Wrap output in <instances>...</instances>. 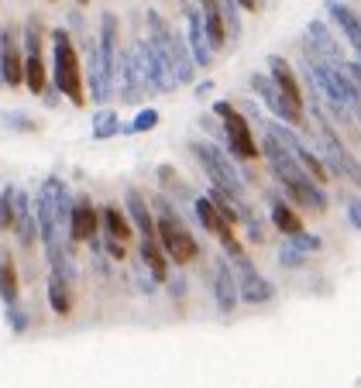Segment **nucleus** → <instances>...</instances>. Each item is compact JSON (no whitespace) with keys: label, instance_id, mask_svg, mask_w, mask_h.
I'll list each match as a JSON object with an SVG mask.
<instances>
[{"label":"nucleus","instance_id":"nucleus-25","mask_svg":"<svg viewBox=\"0 0 361 388\" xmlns=\"http://www.w3.org/2000/svg\"><path fill=\"white\" fill-rule=\"evenodd\" d=\"M48 306L56 316H69L73 313V282H66L62 275H48Z\"/></svg>","mask_w":361,"mask_h":388},{"label":"nucleus","instance_id":"nucleus-13","mask_svg":"<svg viewBox=\"0 0 361 388\" xmlns=\"http://www.w3.org/2000/svg\"><path fill=\"white\" fill-rule=\"evenodd\" d=\"M124 210H127V216H131V224H135V231H138L141 237L159 234V224H155V210H152V203H148V199H145L135 186H127V189H124Z\"/></svg>","mask_w":361,"mask_h":388},{"label":"nucleus","instance_id":"nucleus-1","mask_svg":"<svg viewBox=\"0 0 361 388\" xmlns=\"http://www.w3.org/2000/svg\"><path fill=\"white\" fill-rule=\"evenodd\" d=\"M148 203H152V210H155L159 241H162V248H165V254H169V261H172L176 268L193 265V261L200 258V241H197L193 231L186 227V220L172 210V203H169L165 196H152Z\"/></svg>","mask_w":361,"mask_h":388},{"label":"nucleus","instance_id":"nucleus-30","mask_svg":"<svg viewBox=\"0 0 361 388\" xmlns=\"http://www.w3.org/2000/svg\"><path fill=\"white\" fill-rule=\"evenodd\" d=\"M241 227L248 231V241H251V244H261V241H265V220L251 210V203L241 206Z\"/></svg>","mask_w":361,"mask_h":388},{"label":"nucleus","instance_id":"nucleus-34","mask_svg":"<svg viewBox=\"0 0 361 388\" xmlns=\"http://www.w3.org/2000/svg\"><path fill=\"white\" fill-rule=\"evenodd\" d=\"M131 278L138 282V292H148V295H152V292L159 289V282H155V275L148 272V265H145V261H141L138 268H135V275H131Z\"/></svg>","mask_w":361,"mask_h":388},{"label":"nucleus","instance_id":"nucleus-14","mask_svg":"<svg viewBox=\"0 0 361 388\" xmlns=\"http://www.w3.org/2000/svg\"><path fill=\"white\" fill-rule=\"evenodd\" d=\"M186 21H189V38H186V45H189V52H193V62L206 69V65L214 62V48H210V38H206L203 11H197V7H186Z\"/></svg>","mask_w":361,"mask_h":388},{"label":"nucleus","instance_id":"nucleus-39","mask_svg":"<svg viewBox=\"0 0 361 388\" xmlns=\"http://www.w3.org/2000/svg\"><path fill=\"white\" fill-rule=\"evenodd\" d=\"M103 251H107V258H114V261H124V258H127L124 241H117V237H107V234H103Z\"/></svg>","mask_w":361,"mask_h":388},{"label":"nucleus","instance_id":"nucleus-5","mask_svg":"<svg viewBox=\"0 0 361 388\" xmlns=\"http://www.w3.org/2000/svg\"><path fill=\"white\" fill-rule=\"evenodd\" d=\"M214 117L224 120V137H227V148L238 162H255L261 155V145L255 141V131H251V120L248 114H241L234 103L227 100H217L214 103Z\"/></svg>","mask_w":361,"mask_h":388},{"label":"nucleus","instance_id":"nucleus-6","mask_svg":"<svg viewBox=\"0 0 361 388\" xmlns=\"http://www.w3.org/2000/svg\"><path fill=\"white\" fill-rule=\"evenodd\" d=\"M193 214H197V220L203 224V231H210L217 241H221V248L224 254L234 261V258H244V248H241V241H238V234H234V227L224 220V214L217 210V203L210 199V196H197L193 199Z\"/></svg>","mask_w":361,"mask_h":388},{"label":"nucleus","instance_id":"nucleus-9","mask_svg":"<svg viewBox=\"0 0 361 388\" xmlns=\"http://www.w3.org/2000/svg\"><path fill=\"white\" fill-rule=\"evenodd\" d=\"M214 299H217V310H221L224 316H231L241 303L238 275H234V265H231L227 254H217V258H214Z\"/></svg>","mask_w":361,"mask_h":388},{"label":"nucleus","instance_id":"nucleus-36","mask_svg":"<svg viewBox=\"0 0 361 388\" xmlns=\"http://www.w3.org/2000/svg\"><path fill=\"white\" fill-rule=\"evenodd\" d=\"M152 127H159V110H141L135 117V124H131V131L138 135V131H152Z\"/></svg>","mask_w":361,"mask_h":388},{"label":"nucleus","instance_id":"nucleus-42","mask_svg":"<svg viewBox=\"0 0 361 388\" xmlns=\"http://www.w3.org/2000/svg\"><path fill=\"white\" fill-rule=\"evenodd\" d=\"M80 4H90V0H80Z\"/></svg>","mask_w":361,"mask_h":388},{"label":"nucleus","instance_id":"nucleus-27","mask_svg":"<svg viewBox=\"0 0 361 388\" xmlns=\"http://www.w3.org/2000/svg\"><path fill=\"white\" fill-rule=\"evenodd\" d=\"M159 182H162V189H165V193H176L182 203H193V199H197V196H193V189L182 182L179 172H176L172 165H159Z\"/></svg>","mask_w":361,"mask_h":388},{"label":"nucleus","instance_id":"nucleus-15","mask_svg":"<svg viewBox=\"0 0 361 388\" xmlns=\"http://www.w3.org/2000/svg\"><path fill=\"white\" fill-rule=\"evenodd\" d=\"M268 216H272V227H276L282 237H296V234L306 231L300 214L293 210V203L279 193H268Z\"/></svg>","mask_w":361,"mask_h":388},{"label":"nucleus","instance_id":"nucleus-26","mask_svg":"<svg viewBox=\"0 0 361 388\" xmlns=\"http://www.w3.org/2000/svg\"><path fill=\"white\" fill-rule=\"evenodd\" d=\"M24 83H28V90L35 93V97H41L45 93V62H41V52H28L24 56Z\"/></svg>","mask_w":361,"mask_h":388},{"label":"nucleus","instance_id":"nucleus-38","mask_svg":"<svg viewBox=\"0 0 361 388\" xmlns=\"http://www.w3.org/2000/svg\"><path fill=\"white\" fill-rule=\"evenodd\" d=\"M4 124L14 127V131H38V124H35L31 117H24V114H4Z\"/></svg>","mask_w":361,"mask_h":388},{"label":"nucleus","instance_id":"nucleus-12","mask_svg":"<svg viewBox=\"0 0 361 388\" xmlns=\"http://www.w3.org/2000/svg\"><path fill=\"white\" fill-rule=\"evenodd\" d=\"M100 234V214H97V206H93V199H73V216H69V241L73 244H86L90 237H97Z\"/></svg>","mask_w":361,"mask_h":388},{"label":"nucleus","instance_id":"nucleus-32","mask_svg":"<svg viewBox=\"0 0 361 388\" xmlns=\"http://www.w3.org/2000/svg\"><path fill=\"white\" fill-rule=\"evenodd\" d=\"M279 265H282V268H289V272H296V268L306 265V251H300L296 244H289V241H286V244L279 248Z\"/></svg>","mask_w":361,"mask_h":388},{"label":"nucleus","instance_id":"nucleus-43","mask_svg":"<svg viewBox=\"0 0 361 388\" xmlns=\"http://www.w3.org/2000/svg\"><path fill=\"white\" fill-rule=\"evenodd\" d=\"M358 141H361V137H358Z\"/></svg>","mask_w":361,"mask_h":388},{"label":"nucleus","instance_id":"nucleus-3","mask_svg":"<svg viewBox=\"0 0 361 388\" xmlns=\"http://www.w3.org/2000/svg\"><path fill=\"white\" fill-rule=\"evenodd\" d=\"M52 45H56V62H52V76H56V90L69 100L73 107H86V90H83V69L80 56L73 48L69 31H52Z\"/></svg>","mask_w":361,"mask_h":388},{"label":"nucleus","instance_id":"nucleus-16","mask_svg":"<svg viewBox=\"0 0 361 388\" xmlns=\"http://www.w3.org/2000/svg\"><path fill=\"white\" fill-rule=\"evenodd\" d=\"M14 237L21 241V248H31L38 234V214H35V199L18 189V216H14Z\"/></svg>","mask_w":361,"mask_h":388},{"label":"nucleus","instance_id":"nucleus-8","mask_svg":"<svg viewBox=\"0 0 361 388\" xmlns=\"http://www.w3.org/2000/svg\"><path fill=\"white\" fill-rule=\"evenodd\" d=\"M135 56H138L141 69H145V76H148V83H152L155 93H172V90H176L179 79H176L172 65L165 62V56H162L152 41H141L138 48H135Z\"/></svg>","mask_w":361,"mask_h":388},{"label":"nucleus","instance_id":"nucleus-2","mask_svg":"<svg viewBox=\"0 0 361 388\" xmlns=\"http://www.w3.org/2000/svg\"><path fill=\"white\" fill-rule=\"evenodd\" d=\"M189 152L197 155L203 175L210 179V186H217V189H224L227 196H234L238 206L248 203V179H244V172L234 165V155H227L214 141H193Z\"/></svg>","mask_w":361,"mask_h":388},{"label":"nucleus","instance_id":"nucleus-21","mask_svg":"<svg viewBox=\"0 0 361 388\" xmlns=\"http://www.w3.org/2000/svg\"><path fill=\"white\" fill-rule=\"evenodd\" d=\"M203 11V24H206V38H210V48L217 52L227 45V21H224L221 0H200Z\"/></svg>","mask_w":361,"mask_h":388},{"label":"nucleus","instance_id":"nucleus-33","mask_svg":"<svg viewBox=\"0 0 361 388\" xmlns=\"http://www.w3.org/2000/svg\"><path fill=\"white\" fill-rule=\"evenodd\" d=\"M344 216H347V224L355 227V231H361V196H344Z\"/></svg>","mask_w":361,"mask_h":388},{"label":"nucleus","instance_id":"nucleus-23","mask_svg":"<svg viewBox=\"0 0 361 388\" xmlns=\"http://www.w3.org/2000/svg\"><path fill=\"white\" fill-rule=\"evenodd\" d=\"M0 299H4V306L18 303V265L7 248H0Z\"/></svg>","mask_w":361,"mask_h":388},{"label":"nucleus","instance_id":"nucleus-28","mask_svg":"<svg viewBox=\"0 0 361 388\" xmlns=\"http://www.w3.org/2000/svg\"><path fill=\"white\" fill-rule=\"evenodd\" d=\"M14 216H18V186H4L0 189V231H14Z\"/></svg>","mask_w":361,"mask_h":388},{"label":"nucleus","instance_id":"nucleus-35","mask_svg":"<svg viewBox=\"0 0 361 388\" xmlns=\"http://www.w3.org/2000/svg\"><path fill=\"white\" fill-rule=\"evenodd\" d=\"M286 241H289V244H296V248H300V251H306V254H313V251H320V237H317V234H296V237H286Z\"/></svg>","mask_w":361,"mask_h":388},{"label":"nucleus","instance_id":"nucleus-18","mask_svg":"<svg viewBox=\"0 0 361 388\" xmlns=\"http://www.w3.org/2000/svg\"><path fill=\"white\" fill-rule=\"evenodd\" d=\"M0 73L7 86H21L24 83V56L18 52V45L11 41V31L0 35Z\"/></svg>","mask_w":361,"mask_h":388},{"label":"nucleus","instance_id":"nucleus-22","mask_svg":"<svg viewBox=\"0 0 361 388\" xmlns=\"http://www.w3.org/2000/svg\"><path fill=\"white\" fill-rule=\"evenodd\" d=\"M306 35H310V45H313V48H317V52H320L327 62H334V65H344L341 45H338V38L327 31V24H323V21H310Z\"/></svg>","mask_w":361,"mask_h":388},{"label":"nucleus","instance_id":"nucleus-19","mask_svg":"<svg viewBox=\"0 0 361 388\" xmlns=\"http://www.w3.org/2000/svg\"><path fill=\"white\" fill-rule=\"evenodd\" d=\"M327 11H330V18L338 21V28L344 31L347 45L358 52V62H361V18L351 11V7H344L341 0H327Z\"/></svg>","mask_w":361,"mask_h":388},{"label":"nucleus","instance_id":"nucleus-37","mask_svg":"<svg viewBox=\"0 0 361 388\" xmlns=\"http://www.w3.org/2000/svg\"><path fill=\"white\" fill-rule=\"evenodd\" d=\"M7 323H11V330H14V333L28 330V316H24V310H21L18 303H14V306H7Z\"/></svg>","mask_w":361,"mask_h":388},{"label":"nucleus","instance_id":"nucleus-7","mask_svg":"<svg viewBox=\"0 0 361 388\" xmlns=\"http://www.w3.org/2000/svg\"><path fill=\"white\" fill-rule=\"evenodd\" d=\"M234 265V275H238V285H241V303H248V306H265V303H272V282L265 278V275L255 268V261L244 254V258H234L231 261Z\"/></svg>","mask_w":361,"mask_h":388},{"label":"nucleus","instance_id":"nucleus-10","mask_svg":"<svg viewBox=\"0 0 361 388\" xmlns=\"http://www.w3.org/2000/svg\"><path fill=\"white\" fill-rule=\"evenodd\" d=\"M251 90L265 100V107L279 117L282 124H289V127H306V117H300L293 107H289V103H286V97L279 93V86H276V79H272V76L255 73V76H251Z\"/></svg>","mask_w":361,"mask_h":388},{"label":"nucleus","instance_id":"nucleus-24","mask_svg":"<svg viewBox=\"0 0 361 388\" xmlns=\"http://www.w3.org/2000/svg\"><path fill=\"white\" fill-rule=\"evenodd\" d=\"M100 224H103V234H107V237H117V241H124V244H127L131 234H135L131 231V227H135L131 216H127V210H120V206H103Z\"/></svg>","mask_w":361,"mask_h":388},{"label":"nucleus","instance_id":"nucleus-40","mask_svg":"<svg viewBox=\"0 0 361 388\" xmlns=\"http://www.w3.org/2000/svg\"><path fill=\"white\" fill-rule=\"evenodd\" d=\"M186 285H189L186 275H169V278H165V289H169L172 299H182V295H186Z\"/></svg>","mask_w":361,"mask_h":388},{"label":"nucleus","instance_id":"nucleus-31","mask_svg":"<svg viewBox=\"0 0 361 388\" xmlns=\"http://www.w3.org/2000/svg\"><path fill=\"white\" fill-rule=\"evenodd\" d=\"M241 4L238 0H221V11H224V21H227V38L238 41L241 38Z\"/></svg>","mask_w":361,"mask_h":388},{"label":"nucleus","instance_id":"nucleus-41","mask_svg":"<svg viewBox=\"0 0 361 388\" xmlns=\"http://www.w3.org/2000/svg\"><path fill=\"white\" fill-rule=\"evenodd\" d=\"M344 69H347V76H351V83H355V90L361 97V62H344Z\"/></svg>","mask_w":361,"mask_h":388},{"label":"nucleus","instance_id":"nucleus-17","mask_svg":"<svg viewBox=\"0 0 361 388\" xmlns=\"http://www.w3.org/2000/svg\"><path fill=\"white\" fill-rule=\"evenodd\" d=\"M100 62L103 69H107V76H110V83H114V76H117V18L107 11L100 18Z\"/></svg>","mask_w":361,"mask_h":388},{"label":"nucleus","instance_id":"nucleus-4","mask_svg":"<svg viewBox=\"0 0 361 388\" xmlns=\"http://www.w3.org/2000/svg\"><path fill=\"white\" fill-rule=\"evenodd\" d=\"M148 41L159 48L165 62L172 65V73L179 83H193V69H197V62H193V52H189V45L186 38H179L165 21L155 14V11H148Z\"/></svg>","mask_w":361,"mask_h":388},{"label":"nucleus","instance_id":"nucleus-29","mask_svg":"<svg viewBox=\"0 0 361 388\" xmlns=\"http://www.w3.org/2000/svg\"><path fill=\"white\" fill-rule=\"evenodd\" d=\"M120 117L114 114V110H100V114H93V137L97 141H107V137L120 135Z\"/></svg>","mask_w":361,"mask_h":388},{"label":"nucleus","instance_id":"nucleus-20","mask_svg":"<svg viewBox=\"0 0 361 388\" xmlns=\"http://www.w3.org/2000/svg\"><path fill=\"white\" fill-rule=\"evenodd\" d=\"M141 261L148 265V272L155 275V282L165 285V278H169V254H165V248H162L159 234L141 237Z\"/></svg>","mask_w":361,"mask_h":388},{"label":"nucleus","instance_id":"nucleus-11","mask_svg":"<svg viewBox=\"0 0 361 388\" xmlns=\"http://www.w3.org/2000/svg\"><path fill=\"white\" fill-rule=\"evenodd\" d=\"M268 76L276 79V86H279V93L286 97V103L300 117H306V97H303V86H300V79H296V73L289 69V62L282 56H268Z\"/></svg>","mask_w":361,"mask_h":388}]
</instances>
